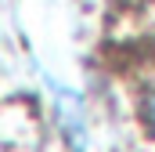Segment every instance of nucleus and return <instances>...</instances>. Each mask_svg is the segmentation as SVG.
Instances as JSON below:
<instances>
[{"label":"nucleus","instance_id":"obj_1","mask_svg":"<svg viewBox=\"0 0 155 152\" xmlns=\"http://www.w3.org/2000/svg\"><path fill=\"white\" fill-rule=\"evenodd\" d=\"M144 119H148V127H152V134H155V83L144 94Z\"/></svg>","mask_w":155,"mask_h":152}]
</instances>
